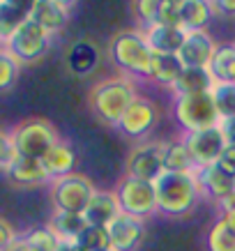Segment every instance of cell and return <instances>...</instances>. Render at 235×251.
Instances as JSON below:
<instances>
[{
  "instance_id": "9",
  "label": "cell",
  "mask_w": 235,
  "mask_h": 251,
  "mask_svg": "<svg viewBox=\"0 0 235 251\" xmlns=\"http://www.w3.org/2000/svg\"><path fill=\"white\" fill-rule=\"evenodd\" d=\"M182 141H184L187 150H189L196 171L217 164L221 152H224V148L228 145L221 127H212V129H203V131H189V134L182 136Z\"/></svg>"
},
{
  "instance_id": "5",
  "label": "cell",
  "mask_w": 235,
  "mask_h": 251,
  "mask_svg": "<svg viewBox=\"0 0 235 251\" xmlns=\"http://www.w3.org/2000/svg\"><path fill=\"white\" fill-rule=\"evenodd\" d=\"M9 136H12L16 154L32 157V159H42L60 141L55 127L44 118H30V120L19 122L14 129L9 131Z\"/></svg>"
},
{
  "instance_id": "2",
  "label": "cell",
  "mask_w": 235,
  "mask_h": 251,
  "mask_svg": "<svg viewBox=\"0 0 235 251\" xmlns=\"http://www.w3.org/2000/svg\"><path fill=\"white\" fill-rule=\"evenodd\" d=\"M136 99L134 83L127 78H108L92 88L90 92V108L102 122L118 127L122 115Z\"/></svg>"
},
{
  "instance_id": "31",
  "label": "cell",
  "mask_w": 235,
  "mask_h": 251,
  "mask_svg": "<svg viewBox=\"0 0 235 251\" xmlns=\"http://www.w3.org/2000/svg\"><path fill=\"white\" fill-rule=\"evenodd\" d=\"M19 72H21V62L16 60L5 46H0V92L9 90L16 83Z\"/></svg>"
},
{
  "instance_id": "17",
  "label": "cell",
  "mask_w": 235,
  "mask_h": 251,
  "mask_svg": "<svg viewBox=\"0 0 235 251\" xmlns=\"http://www.w3.org/2000/svg\"><path fill=\"white\" fill-rule=\"evenodd\" d=\"M30 19L44 32L58 35L60 30H65V25L69 21V9L55 0H37V5L30 12Z\"/></svg>"
},
{
  "instance_id": "36",
  "label": "cell",
  "mask_w": 235,
  "mask_h": 251,
  "mask_svg": "<svg viewBox=\"0 0 235 251\" xmlns=\"http://www.w3.org/2000/svg\"><path fill=\"white\" fill-rule=\"evenodd\" d=\"M16 240H19V235H16L14 226H12L7 219L0 217V251H7Z\"/></svg>"
},
{
  "instance_id": "6",
  "label": "cell",
  "mask_w": 235,
  "mask_h": 251,
  "mask_svg": "<svg viewBox=\"0 0 235 251\" xmlns=\"http://www.w3.org/2000/svg\"><path fill=\"white\" fill-rule=\"evenodd\" d=\"M95 184L81 173H69L65 177L51 180V201L60 212L83 214L88 203L95 196Z\"/></svg>"
},
{
  "instance_id": "42",
  "label": "cell",
  "mask_w": 235,
  "mask_h": 251,
  "mask_svg": "<svg viewBox=\"0 0 235 251\" xmlns=\"http://www.w3.org/2000/svg\"><path fill=\"white\" fill-rule=\"evenodd\" d=\"M7 251H37V249H32V247H30L28 242H26L23 237H19V240H16V242L12 244V247H9Z\"/></svg>"
},
{
  "instance_id": "28",
  "label": "cell",
  "mask_w": 235,
  "mask_h": 251,
  "mask_svg": "<svg viewBox=\"0 0 235 251\" xmlns=\"http://www.w3.org/2000/svg\"><path fill=\"white\" fill-rule=\"evenodd\" d=\"M76 247H78L81 251L111 249V237H108V230L102 228V226H85V230L78 235V240H76Z\"/></svg>"
},
{
  "instance_id": "8",
  "label": "cell",
  "mask_w": 235,
  "mask_h": 251,
  "mask_svg": "<svg viewBox=\"0 0 235 251\" xmlns=\"http://www.w3.org/2000/svg\"><path fill=\"white\" fill-rule=\"evenodd\" d=\"M49 32H44L30 16L21 23V28L5 42V49L14 55L19 62H35L44 58L49 51Z\"/></svg>"
},
{
  "instance_id": "20",
  "label": "cell",
  "mask_w": 235,
  "mask_h": 251,
  "mask_svg": "<svg viewBox=\"0 0 235 251\" xmlns=\"http://www.w3.org/2000/svg\"><path fill=\"white\" fill-rule=\"evenodd\" d=\"M42 164H44L46 173H49L51 180H58V177H65V175L74 173V166H76L74 148L69 143H65V141H58V143L42 157Z\"/></svg>"
},
{
  "instance_id": "23",
  "label": "cell",
  "mask_w": 235,
  "mask_h": 251,
  "mask_svg": "<svg viewBox=\"0 0 235 251\" xmlns=\"http://www.w3.org/2000/svg\"><path fill=\"white\" fill-rule=\"evenodd\" d=\"M182 62L178 55L171 53H152V62H150V78L155 83L164 85V88H173L175 81L182 74Z\"/></svg>"
},
{
  "instance_id": "16",
  "label": "cell",
  "mask_w": 235,
  "mask_h": 251,
  "mask_svg": "<svg viewBox=\"0 0 235 251\" xmlns=\"http://www.w3.org/2000/svg\"><path fill=\"white\" fill-rule=\"evenodd\" d=\"M120 203L115 198V191H95L92 201L85 207V221L88 226H102V228H108L113 219L120 214Z\"/></svg>"
},
{
  "instance_id": "4",
  "label": "cell",
  "mask_w": 235,
  "mask_h": 251,
  "mask_svg": "<svg viewBox=\"0 0 235 251\" xmlns=\"http://www.w3.org/2000/svg\"><path fill=\"white\" fill-rule=\"evenodd\" d=\"M175 122L187 131H203L219 127V113L214 106L212 92H201V95H180L175 97L173 104Z\"/></svg>"
},
{
  "instance_id": "32",
  "label": "cell",
  "mask_w": 235,
  "mask_h": 251,
  "mask_svg": "<svg viewBox=\"0 0 235 251\" xmlns=\"http://www.w3.org/2000/svg\"><path fill=\"white\" fill-rule=\"evenodd\" d=\"M26 19H28V16L23 14V12L9 7L5 2H0V42H7V39L21 28V23L26 21Z\"/></svg>"
},
{
  "instance_id": "41",
  "label": "cell",
  "mask_w": 235,
  "mask_h": 251,
  "mask_svg": "<svg viewBox=\"0 0 235 251\" xmlns=\"http://www.w3.org/2000/svg\"><path fill=\"white\" fill-rule=\"evenodd\" d=\"M221 219L228 224V228L235 233V205H231L228 210H224V214H221Z\"/></svg>"
},
{
  "instance_id": "33",
  "label": "cell",
  "mask_w": 235,
  "mask_h": 251,
  "mask_svg": "<svg viewBox=\"0 0 235 251\" xmlns=\"http://www.w3.org/2000/svg\"><path fill=\"white\" fill-rule=\"evenodd\" d=\"M164 0H134L131 2V9H134V16L143 23L145 28H150L157 23V14H159V7Z\"/></svg>"
},
{
  "instance_id": "7",
  "label": "cell",
  "mask_w": 235,
  "mask_h": 251,
  "mask_svg": "<svg viewBox=\"0 0 235 251\" xmlns=\"http://www.w3.org/2000/svg\"><path fill=\"white\" fill-rule=\"evenodd\" d=\"M115 198L120 203V210L125 214H131L136 219H148L157 210V191L155 182H145L136 177H125L115 187Z\"/></svg>"
},
{
  "instance_id": "44",
  "label": "cell",
  "mask_w": 235,
  "mask_h": 251,
  "mask_svg": "<svg viewBox=\"0 0 235 251\" xmlns=\"http://www.w3.org/2000/svg\"><path fill=\"white\" fill-rule=\"evenodd\" d=\"M55 2H60V5H65V7H72V5H74V2H76V0H55Z\"/></svg>"
},
{
  "instance_id": "43",
  "label": "cell",
  "mask_w": 235,
  "mask_h": 251,
  "mask_svg": "<svg viewBox=\"0 0 235 251\" xmlns=\"http://www.w3.org/2000/svg\"><path fill=\"white\" fill-rule=\"evenodd\" d=\"M55 251H81V249L76 247V242H60Z\"/></svg>"
},
{
  "instance_id": "18",
  "label": "cell",
  "mask_w": 235,
  "mask_h": 251,
  "mask_svg": "<svg viewBox=\"0 0 235 251\" xmlns=\"http://www.w3.org/2000/svg\"><path fill=\"white\" fill-rule=\"evenodd\" d=\"M145 39L150 44L152 53L178 55L182 44H184V39H187V30L175 28V25H159V23H155V25H150L145 30Z\"/></svg>"
},
{
  "instance_id": "26",
  "label": "cell",
  "mask_w": 235,
  "mask_h": 251,
  "mask_svg": "<svg viewBox=\"0 0 235 251\" xmlns=\"http://www.w3.org/2000/svg\"><path fill=\"white\" fill-rule=\"evenodd\" d=\"M164 166L173 173H196V166L191 161V154L187 150L184 141H171L164 148Z\"/></svg>"
},
{
  "instance_id": "45",
  "label": "cell",
  "mask_w": 235,
  "mask_h": 251,
  "mask_svg": "<svg viewBox=\"0 0 235 251\" xmlns=\"http://www.w3.org/2000/svg\"><path fill=\"white\" fill-rule=\"evenodd\" d=\"M175 2H180V5H184V2H187V0H175Z\"/></svg>"
},
{
  "instance_id": "38",
  "label": "cell",
  "mask_w": 235,
  "mask_h": 251,
  "mask_svg": "<svg viewBox=\"0 0 235 251\" xmlns=\"http://www.w3.org/2000/svg\"><path fill=\"white\" fill-rule=\"evenodd\" d=\"M0 2H5V5H9V7L19 9V12H23L26 16H30L32 7L37 5V0H0Z\"/></svg>"
},
{
  "instance_id": "37",
  "label": "cell",
  "mask_w": 235,
  "mask_h": 251,
  "mask_svg": "<svg viewBox=\"0 0 235 251\" xmlns=\"http://www.w3.org/2000/svg\"><path fill=\"white\" fill-rule=\"evenodd\" d=\"M217 166H219L221 171H226L228 175H233L235 177V145H226V148H224V152H221Z\"/></svg>"
},
{
  "instance_id": "30",
  "label": "cell",
  "mask_w": 235,
  "mask_h": 251,
  "mask_svg": "<svg viewBox=\"0 0 235 251\" xmlns=\"http://www.w3.org/2000/svg\"><path fill=\"white\" fill-rule=\"evenodd\" d=\"M23 240L30 244L32 249H37V251H55L58 249V244H60L58 235L51 230L49 224H46V226H35V228L26 230Z\"/></svg>"
},
{
  "instance_id": "46",
  "label": "cell",
  "mask_w": 235,
  "mask_h": 251,
  "mask_svg": "<svg viewBox=\"0 0 235 251\" xmlns=\"http://www.w3.org/2000/svg\"><path fill=\"white\" fill-rule=\"evenodd\" d=\"M104 251H113V249H104Z\"/></svg>"
},
{
  "instance_id": "1",
  "label": "cell",
  "mask_w": 235,
  "mask_h": 251,
  "mask_svg": "<svg viewBox=\"0 0 235 251\" xmlns=\"http://www.w3.org/2000/svg\"><path fill=\"white\" fill-rule=\"evenodd\" d=\"M157 191V210L166 217H184L198 203L201 184L196 173H173L164 171L155 182Z\"/></svg>"
},
{
  "instance_id": "29",
  "label": "cell",
  "mask_w": 235,
  "mask_h": 251,
  "mask_svg": "<svg viewBox=\"0 0 235 251\" xmlns=\"http://www.w3.org/2000/svg\"><path fill=\"white\" fill-rule=\"evenodd\" d=\"M212 99L221 120L235 118V83H214Z\"/></svg>"
},
{
  "instance_id": "35",
  "label": "cell",
  "mask_w": 235,
  "mask_h": 251,
  "mask_svg": "<svg viewBox=\"0 0 235 251\" xmlns=\"http://www.w3.org/2000/svg\"><path fill=\"white\" fill-rule=\"evenodd\" d=\"M14 157H16V150H14V143H12V136L5 134V131H0V171H5L14 161Z\"/></svg>"
},
{
  "instance_id": "22",
  "label": "cell",
  "mask_w": 235,
  "mask_h": 251,
  "mask_svg": "<svg viewBox=\"0 0 235 251\" xmlns=\"http://www.w3.org/2000/svg\"><path fill=\"white\" fill-rule=\"evenodd\" d=\"M214 78L208 67H184L180 78L175 81V95H201V92H212Z\"/></svg>"
},
{
  "instance_id": "25",
  "label": "cell",
  "mask_w": 235,
  "mask_h": 251,
  "mask_svg": "<svg viewBox=\"0 0 235 251\" xmlns=\"http://www.w3.org/2000/svg\"><path fill=\"white\" fill-rule=\"evenodd\" d=\"M208 69L212 74L214 83H235V44L217 46Z\"/></svg>"
},
{
  "instance_id": "15",
  "label": "cell",
  "mask_w": 235,
  "mask_h": 251,
  "mask_svg": "<svg viewBox=\"0 0 235 251\" xmlns=\"http://www.w3.org/2000/svg\"><path fill=\"white\" fill-rule=\"evenodd\" d=\"M196 177H198V184H201V194L210 196L217 203H224L226 198H231L235 194V177L228 175L226 171H221L217 164L198 168Z\"/></svg>"
},
{
  "instance_id": "3",
  "label": "cell",
  "mask_w": 235,
  "mask_h": 251,
  "mask_svg": "<svg viewBox=\"0 0 235 251\" xmlns=\"http://www.w3.org/2000/svg\"><path fill=\"white\" fill-rule=\"evenodd\" d=\"M111 58L118 67L134 78H150L152 49L145 35L136 30H120L111 39Z\"/></svg>"
},
{
  "instance_id": "27",
  "label": "cell",
  "mask_w": 235,
  "mask_h": 251,
  "mask_svg": "<svg viewBox=\"0 0 235 251\" xmlns=\"http://www.w3.org/2000/svg\"><path fill=\"white\" fill-rule=\"evenodd\" d=\"M208 251H235V233L228 228V224L224 219H217L212 224V228L208 230Z\"/></svg>"
},
{
  "instance_id": "40",
  "label": "cell",
  "mask_w": 235,
  "mask_h": 251,
  "mask_svg": "<svg viewBox=\"0 0 235 251\" xmlns=\"http://www.w3.org/2000/svg\"><path fill=\"white\" fill-rule=\"evenodd\" d=\"M221 131H224V138H226L228 145H235V118H228V120L219 122Z\"/></svg>"
},
{
  "instance_id": "10",
  "label": "cell",
  "mask_w": 235,
  "mask_h": 251,
  "mask_svg": "<svg viewBox=\"0 0 235 251\" xmlns=\"http://www.w3.org/2000/svg\"><path fill=\"white\" fill-rule=\"evenodd\" d=\"M164 148H166V143L136 145L127 159V177L157 182V177L166 171V166H164Z\"/></svg>"
},
{
  "instance_id": "19",
  "label": "cell",
  "mask_w": 235,
  "mask_h": 251,
  "mask_svg": "<svg viewBox=\"0 0 235 251\" xmlns=\"http://www.w3.org/2000/svg\"><path fill=\"white\" fill-rule=\"evenodd\" d=\"M99 60H102V53H99V46L90 39H81L76 42L67 53V65L69 69L78 74V76H88L97 69Z\"/></svg>"
},
{
  "instance_id": "11",
  "label": "cell",
  "mask_w": 235,
  "mask_h": 251,
  "mask_svg": "<svg viewBox=\"0 0 235 251\" xmlns=\"http://www.w3.org/2000/svg\"><path fill=\"white\" fill-rule=\"evenodd\" d=\"M159 120V111L150 99L136 97L131 101V106L125 111L122 120L118 122V129L129 138H143L155 129V125Z\"/></svg>"
},
{
  "instance_id": "12",
  "label": "cell",
  "mask_w": 235,
  "mask_h": 251,
  "mask_svg": "<svg viewBox=\"0 0 235 251\" xmlns=\"http://www.w3.org/2000/svg\"><path fill=\"white\" fill-rule=\"evenodd\" d=\"M106 230L113 251H136L145 237V221L120 212Z\"/></svg>"
},
{
  "instance_id": "39",
  "label": "cell",
  "mask_w": 235,
  "mask_h": 251,
  "mask_svg": "<svg viewBox=\"0 0 235 251\" xmlns=\"http://www.w3.org/2000/svg\"><path fill=\"white\" fill-rule=\"evenodd\" d=\"M212 5L221 16H231V19H235V0H212Z\"/></svg>"
},
{
  "instance_id": "34",
  "label": "cell",
  "mask_w": 235,
  "mask_h": 251,
  "mask_svg": "<svg viewBox=\"0 0 235 251\" xmlns=\"http://www.w3.org/2000/svg\"><path fill=\"white\" fill-rule=\"evenodd\" d=\"M180 19H182V5L175 0H164L157 14V23L159 25H175L180 28Z\"/></svg>"
},
{
  "instance_id": "14",
  "label": "cell",
  "mask_w": 235,
  "mask_h": 251,
  "mask_svg": "<svg viewBox=\"0 0 235 251\" xmlns=\"http://www.w3.org/2000/svg\"><path fill=\"white\" fill-rule=\"evenodd\" d=\"M214 51H217V44L205 30L187 32V39H184L178 58H180L182 67H210Z\"/></svg>"
},
{
  "instance_id": "24",
  "label": "cell",
  "mask_w": 235,
  "mask_h": 251,
  "mask_svg": "<svg viewBox=\"0 0 235 251\" xmlns=\"http://www.w3.org/2000/svg\"><path fill=\"white\" fill-rule=\"evenodd\" d=\"M49 226H51V230L58 235L60 242H76L78 235L85 230L88 221H85L83 214L60 212V210H55L53 217H51V221H49Z\"/></svg>"
},
{
  "instance_id": "13",
  "label": "cell",
  "mask_w": 235,
  "mask_h": 251,
  "mask_svg": "<svg viewBox=\"0 0 235 251\" xmlns=\"http://www.w3.org/2000/svg\"><path fill=\"white\" fill-rule=\"evenodd\" d=\"M5 177L14 187H23V189H30V187H39V184H46L51 177L46 173L42 159H32V157H21L16 154L14 161L9 164L5 171Z\"/></svg>"
},
{
  "instance_id": "21",
  "label": "cell",
  "mask_w": 235,
  "mask_h": 251,
  "mask_svg": "<svg viewBox=\"0 0 235 251\" xmlns=\"http://www.w3.org/2000/svg\"><path fill=\"white\" fill-rule=\"evenodd\" d=\"M214 5L212 0H187L182 5V19H180V28L187 32H198L205 30L214 16Z\"/></svg>"
}]
</instances>
